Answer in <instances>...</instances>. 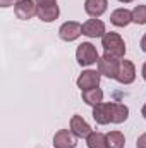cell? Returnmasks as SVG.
Wrapping results in <instances>:
<instances>
[{
  "label": "cell",
  "instance_id": "cell-1",
  "mask_svg": "<svg viewBox=\"0 0 146 148\" xmlns=\"http://www.w3.org/2000/svg\"><path fill=\"white\" fill-rule=\"evenodd\" d=\"M102 47L107 55H112L115 59H124L126 55V43L119 33H113V31L105 33L102 36Z\"/></svg>",
  "mask_w": 146,
  "mask_h": 148
},
{
  "label": "cell",
  "instance_id": "cell-2",
  "mask_svg": "<svg viewBox=\"0 0 146 148\" xmlns=\"http://www.w3.org/2000/svg\"><path fill=\"white\" fill-rule=\"evenodd\" d=\"M76 60H77V64L83 66V67H89V66L96 64V62L100 60V55H98V52H96V47H95L93 43H89V41L81 43V45L77 47V50H76Z\"/></svg>",
  "mask_w": 146,
  "mask_h": 148
},
{
  "label": "cell",
  "instance_id": "cell-3",
  "mask_svg": "<svg viewBox=\"0 0 146 148\" xmlns=\"http://www.w3.org/2000/svg\"><path fill=\"white\" fill-rule=\"evenodd\" d=\"M98 64V73L105 77H110V79H115L117 74H119V67H120V59H115L112 55H103L100 57V60L96 62Z\"/></svg>",
  "mask_w": 146,
  "mask_h": 148
},
{
  "label": "cell",
  "instance_id": "cell-4",
  "mask_svg": "<svg viewBox=\"0 0 146 148\" xmlns=\"http://www.w3.org/2000/svg\"><path fill=\"white\" fill-rule=\"evenodd\" d=\"M100 79H102V74L98 71H91V69H86L79 74L77 77V88L81 91L84 90H91V88H98L100 86Z\"/></svg>",
  "mask_w": 146,
  "mask_h": 148
},
{
  "label": "cell",
  "instance_id": "cell-5",
  "mask_svg": "<svg viewBox=\"0 0 146 148\" xmlns=\"http://www.w3.org/2000/svg\"><path fill=\"white\" fill-rule=\"evenodd\" d=\"M36 10H38V5L35 0H19L14 5V12H16L17 19H23V21H28V19L35 17Z\"/></svg>",
  "mask_w": 146,
  "mask_h": 148
},
{
  "label": "cell",
  "instance_id": "cell-6",
  "mask_svg": "<svg viewBox=\"0 0 146 148\" xmlns=\"http://www.w3.org/2000/svg\"><path fill=\"white\" fill-rule=\"evenodd\" d=\"M81 35H83V24L76 21H67L59 28V36L64 41H76Z\"/></svg>",
  "mask_w": 146,
  "mask_h": 148
},
{
  "label": "cell",
  "instance_id": "cell-7",
  "mask_svg": "<svg viewBox=\"0 0 146 148\" xmlns=\"http://www.w3.org/2000/svg\"><path fill=\"white\" fill-rule=\"evenodd\" d=\"M112 110H113V102H102L96 107H93V119L100 126L110 124L112 122Z\"/></svg>",
  "mask_w": 146,
  "mask_h": 148
},
{
  "label": "cell",
  "instance_id": "cell-8",
  "mask_svg": "<svg viewBox=\"0 0 146 148\" xmlns=\"http://www.w3.org/2000/svg\"><path fill=\"white\" fill-rule=\"evenodd\" d=\"M105 23L93 17V19H88L86 23H83V35L88 38H102L105 35Z\"/></svg>",
  "mask_w": 146,
  "mask_h": 148
},
{
  "label": "cell",
  "instance_id": "cell-9",
  "mask_svg": "<svg viewBox=\"0 0 146 148\" xmlns=\"http://www.w3.org/2000/svg\"><path fill=\"white\" fill-rule=\"evenodd\" d=\"M76 134L71 129H60L53 136V147L55 148H76Z\"/></svg>",
  "mask_w": 146,
  "mask_h": 148
},
{
  "label": "cell",
  "instance_id": "cell-10",
  "mask_svg": "<svg viewBox=\"0 0 146 148\" xmlns=\"http://www.w3.org/2000/svg\"><path fill=\"white\" fill-rule=\"evenodd\" d=\"M120 84H131L136 79V67L131 60H120V67H119V74L115 77Z\"/></svg>",
  "mask_w": 146,
  "mask_h": 148
},
{
  "label": "cell",
  "instance_id": "cell-11",
  "mask_svg": "<svg viewBox=\"0 0 146 148\" xmlns=\"http://www.w3.org/2000/svg\"><path fill=\"white\" fill-rule=\"evenodd\" d=\"M71 131H72L77 138H88V136L93 133L91 126H89L81 115H72V117H71Z\"/></svg>",
  "mask_w": 146,
  "mask_h": 148
},
{
  "label": "cell",
  "instance_id": "cell-12",
  "mask_svg": "<svg viewBox=\"0 0 146 148\" xmlns=\"http://www.w3.org/2000/svg\"><path fill=\"white\" fill-rule=\"evenodd\" d=\"M110 23L117 28H126L132 23V10L129 9H115L110 14Z\"/></svg>",
  "mask_w": 146,
  "mask_h": 148
},
{
  "label": "cell",
  "instance_id": "cell-13",
  "mask_svg": "<svg viewBox=\"0 0 146 148\" xmlns=\"http://www.w3.org/2000/svg\"><path fill=\"white\" fill-rule=\"evenodd\" d=\"M108 0H84V10L91 17H100L107 12Z\"/></svg>",
  "mask_w": 146,
  "mask_h": 148
},
{
  "label": "cell",
  "instance_id": "cell-14",
  "mask_svg": "<svg viewBox=\"0 0 146 148\" xmlns=\"http://www.w3.org/2000/svg\"><path fill=\"white\" fill-rule=\"evenodd\" d=\"M59 14H60V9H59L57 3H55V5H43V7H38V10H36L38 19L43 21V23H53V21L59 17Z\"/></svg>",
  "mask_w": 146,
  "mask_h": 148
},
{
  "label": "cell",
  "instance_id": "cell-15",
  "mask_svg": "<svg viewBox=\"0 0 146 148\" xmlns=\"http://www.w3.org/2000/svg\"><path fill=\"white\" fill-rule=\"evenodd\" d=\"M81 97H83V102L86 105H91V107H96L98 103L103 102V91L100 88L84 90V91H81Z\"/></svg>",
  "mask_w": 146,
  "mask_h": 148
},
{
  "label": "cell",
  "instance_id": "cell-16",
  "mask_svg": "<svg viewBox=\"0 0 146 148\" xmlns=\"http://www.w3.org/2000/svg\"><path fill=\"white\" fill-rule=\"evenodd\" d=\"M86 145L88 148H108V138L100 131H93L86 138Z\"/></svg>",
  "mask_w": 146,
  "mask_h": 148
},
{
  "label": "cell",
  "instance_id": "cell-17",
  "mask_svg": "<svg viewBox=\"0 0 146 148\" xmlns=\"http://www.w3.org/2000/svg\"><path fill=\"white\" fill-rule=\"evenodd\" d=\"M129 117V109L124 103H115L113 102V110H112V122L113 124H122Z\"/></svg>",
  "mask_w": 146,
  "mask_h": 148
},
{
  "label": "cell",
  "instance_id": "cell-18",
  "mask_svg": "<svg viewBox=\"0 0 146 148\" xmlns=\"http://www.w3.org/2000/svg\"><path fill=\"white\" fill-rule=\"evenodd\" d=\"M108 138V148H124L126 147V136L120 131H110L107 134Z\"/></svg>",
  "mask_w": 146,
  "mask_h": 148
},
{
  "label": "cell",
  "instance_id": "cell-19",
  "mask_svg": "<svg viewBox=\"0 0 146 148\" xmlns=\"http://www.w3.org/2000/svg\"><path fill=\"white\" fill-rule=\"evenodd\" d=\"M132 23L136 24H146V5H136L132 9Z\"/></svg>",
  "mask_w": 146,
  "mask_h": 148
},
{
  "label": "cell",
  "instance_id": "cell-20",
  "mask_svg": "<svg viewBox=\"0 0 146 148\" xmlns=\"http://www.w3.org/2000/svg\"><path fill=\"white\" fill-rule=\"evenodd\" d=\"M136 148H146V133H143V134L138 138V141H136Z\"/></svg>",
  "mask_w": 146,
  "mask_h": 148
},
{
  "label": "cell",
  "instance_id": "cell-21",
  "mask_svg": "<svg viewBox=\"0 0 146 148\" xmlns=\"http://www.w3.org/2000/svg\"><path fill=\"white\" fill-rule=\"evenodd\" d=\"M38 7H43V5H55L57 0H35Z\"/></svg>",
  "mask_w": 146,
  "mask_h": 148
},
{
  "label": "cell",
  "instance_id": "cell-22",
  "mask_svg": "<svg viewBox=\"0 0 146 148\" xmlns=\"http://www.w3.org/2000/svg\"><path fill=\"white\" fill-rule=\"evenodd\" d=\"M19 0H0V5L5 9V7H10V5H16Z\"/></svg>",
  "mask_w": 146,
  "mask_h": 148
},
{
  "label": "cell",
  "instance_id": "cell-23",
  "mask_svg": "<svg viewBox=\"0 0 146 148\" xmlns=\"http://www.w3.org/2000/svg\"><path fill=\"white\" fill-rule=\"evenodd\" d=\"M139 45H141V50L146 53V35H143V38H141V43H139Z\"/></svg>",
  "mask_w": 146,
  "mask_h": 148
},
{
  "label": "cell",
  "instance_id": "cell-24",
  "mask_svg": "<svg viewBox=\"0 0 146 148\" xmlns=\"http://www.w3.org/2000/svg\"><path fill=\"white\" fill-rule=\"evenodd\" d=\"M141 74H143V79L146 81V62L143 64V69H141Z\"/></svg>",
  "mask_w": 146,
  "mask_h": 148
},
{
  "label": "cell",
  "instance_id": "cell-25",
  "mask_svg": "<svg viewBox=\"0 0 146 148\" xmlns=\"http://www.w3.org/2000/svg\"><path fill=\"white\" fill-rule=\"evenodd\" d=\"M141 114H143V117L146 119V103L143 105V109H141Z\"/></svg>",
  "mask_w": 146,
  "mask_h": 148
},
{
  "label": "cell",
  "instance_id": "cell-26",
  "mask_svg": "<svg viewBox=\"0 0 146 148\" xmlns=\"http://www.w3.org/2000/svg\"><path fill=\"white\" fill-rule=\"evenodd\" d=\"M120 3H131V2H134V0H119Z\"/></svg>",
  "mask_w": 146,
  "mask_h": 148
}]
</instances>
